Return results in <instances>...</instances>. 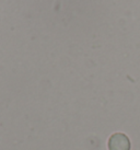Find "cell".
Segmentation results:
<instances>
[{
	"mask_svg": "<svg viewBox=\"0 0 140 150\" xmlns=\"http://www.w3.org/2000/svg\"><path fill=\"white\" fill-rule=\"evenodd\" d=\"M108 149L110 150H130L129 138L122 133L112 135L108 139Z\"/></svg>",
	"mask_w": 140,
	"mask_h": 150,
	"instance_id": "1",
	"label": "cell"
}]
</instances>
